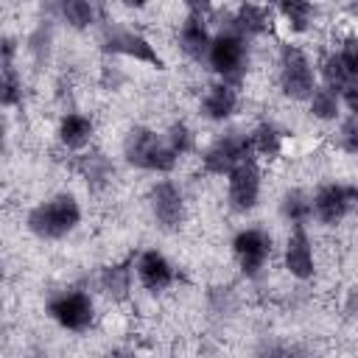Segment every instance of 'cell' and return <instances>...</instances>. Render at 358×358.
Here are the masks:
<instances>
[{
  "mask_svg": "<svg viewBox=\"0 0 358 358\" xmlns=\"http://www.w3.org/2000/svg\"><path fill=\"white\" fill-rule=\"evenodd\" d=\"M0 67H17V39L14 36L0 39Z\"/></svg>",
  "mask_w": 358,
  "mask_h": 358,
  "instance_id": "cell-32",
  "label": "cell"
},
{
  "mask_svg": "<svg viewBox=\"0 0 358 358\" xmlns=\"http://www.w3.org/2000/svg\"><path fill=\"white\" fill-rule=\"evenodd\" d=\"M165 140H168V145H171L179 157H185V154H193V151H196V131H193V129H190V123H185V120L171 123V126H168V131H165Z\"/></svg>",
  "mask_w": 358,
  "mask_h": 358,
  "instance_id": "cell-27",
  "label": "cell"
},
{
  "mask_svg": "<svg viewBox=\"0 0 358 358\" xmlns=\"http://www.w3.org/2000/svg\"><path fill=\"white\" fill-rule=\"evenodd\" d=\"M182 6L187 8V14H196V17L213 14V0H182Z\"/></svg>",
  "mask_w": 358,
  "mask_h": 358,
  "instance_id": "cell-35",
  "label": "cell"
},
{
  "mask_svg": "<svg viewBox=\"0 0 358 358\" xmlns=\"http://www.w3.org/2000/svg\"><path fill=\"white\" fill-rule=\"evenodd\" d=\"M81 224V204L73 193L62 190L34 204L25 215V229L39 241H62Z\"/></svg>",
  "mask_w": 358,
  "mask_h": 358,
  "instance_id": "cell-1",
  "label": "cell"
},
{
  "mask_svg": "<svg viewBox=\"0 0 358 358\" xmlns=\"http://www.w3.org/2000/svg\"><path fill=\"white\" fill-rule=\"evenodd\" d=\"M92 134H95V123H92L90 115H84V112H64L59 117L56 140H59L62 148H67V151H84L92 143Z\"/></svg>",
  "mask_w": 358,
  "mask_h": 358,
  "instance_id": "cell-18",
  "label": "cell"
},
{
  "mask_svg": "<svg viewBox=\"0 0 358 358\" xmlns=\"http://www.w3.org/2000/svg\"><path fill=\"white\" fill-rule=\"evenodd\" d=\"M207 302H210V310L215 316H229L235 310V294H232V288H210Z\"/></svg>",
  "mask_w": 358,
  "mask_h": 358,
  "instance_id": "cell-30",
  "label": "cell"
},
{
  "mask_svg": "<svg viewBox=\"0 0 358 358\" xmlns=\"http://www.w3.org/2000/svg\"><path fill=\"white\" fill-rule=\"evenodd\" d=\"M45 8L50 17L62 20L73 31H87L98 20L95 0H45Z\"/></svg>",
  "mask_w": 358,
  "mask_h": 358,
  "instance_id": "cell-20",
  "label": "cell"
},
{
  "mask_svg": "<svg viewBox=\"0 0 358 358\" xmlns=\"http://www.w3.org/2000/svg\"><path fill=\"white\" fill-rule=\"evenodd\" d=\"M224 20L227 22H221V25L235 28L246 39H257V36L268 34V28H271V11H268V6L266 3H255V0H243L232 14H224Z\"/></svg>",
  "mask_w": 358,
  "mask_h": 358,
  "instance_id": "cell-17",
  "label": "cell"
},
{
  "mask_svg": "<svg viewBox=\"0 0 358 358\" xmlns=\"http://www.w3.org/2000/svg\"><path fill=\"white\" fill-rule=\"evenodd\" d=\"M238 103H241V95H238V87L227 84V81H215L204 90L201 101H199V115L210 123H227L235 112H238Z\"/></svg>",
  "mask_w": 358,
  "mask_h": 358,
  "instance_id": "cell-14",
  "label": "cell"
},
{
  "mask_svg": "<svg viewBox=\"0 0 358 358\" xmlns=\"http://www.w3.org/2000/svg\"><path fill=\"white\" fill-rule=\"evenodd\" d=\"M45 310L67 333H87L95 324V299L84 288H67L53 294Z\"/></svg>",
  "mask_w": 358,
  "mask_h": 358,
  "instance_id": "cell-6",
  "label": "cell"
},
{
  "mask_svg": "<svg viewBox=\"0 0 358 358\" xmlns=\"http://www.w3.org/2000/svg\"><path fill=\"white\" fill-rule=\"evenodd\" d=\"M319 73L310 62V56L299 48V45H280V53H277V84H280V92L288 98V101H308L316 90V81Z\"/></svg>",
  "mask_w": 358,
  "mask_h": 358,
  "instance_id": "cell-4",
  "label": "cell"
},
{
  "mask_svg": "<svg viewBox=\"0 0 358 358\" xmlns=\"http://www.w3.org/2000/svg\"><path fill=\"white\" fill-rule=\"evenodd\" d=\"M268 3L277 8V14L282 17L291 34H305L313 25V17H316L313 0H268Z\"/></svg>",
  "mask_w": 358,
  "mask_h": 358,
  "instance_id": "cell-22",
  "label": "cell"
},
{
  "mask_svg": "<svg viewBox=\"0 0 358 358\" xmlns=\"http://www.w3.org/2000/svg\"><path fill=\"white\" fill-rule=\"evenodd\" d=\"M336 145L350 154V157H358V115H350L338 123V131H336Z\"/></svg>",
  "mask_w": 358,
  "mask_h": 358,
  "instance_id": "cell-28",
  "label": "cell"
},
{
  "mask_svg": "<svg viewBox=\"0 0 358 358\" xmlns=\"http://www.w3.org/2000/svg\"><path fill=\"white\" fill-rule=\"evenodd\" d=\"M308 112L319 123H336L341 117V95L324 84H316L313 95L308 98Z\"/></svg>",
  "mask_w": 358,
  "mask_h": 358,
  "instance_id": "cell-24",
  "label": "cell"
},
{
  "mask_svg": "<svg viewBox=\"0 0 358 358\" xmlns=\"http://www.w3.org/2000/svg\"><path fill=\"white\" fill-rule=\"evenodd\" d=\"M341 103L347 106L350 115H358V78H352L350 87L341 92Z\"/></svg>",
  "mask_w": 358,
  "mask_h": 358,
  "instance_id": "cell-33",
  "label": "cell"
},
{
  "mask_svg": "<svg viewBox=\"0 0 358 358\" xmlns=\"http://www.w3.org/2000/svg\"><path fill=\"white\" fill-rule=\"evenodd\" d=\"M252 145H255V157H263V159H277L285 148V134L277 123L271 120H260L255 129H252Z\"/></svg>",
  "mask_w": 358,
  "mask_h": 358,
  "instance_id": "cell-23",
  "label": "cell"
},
{
  "mask_svg": "<svg viewBox=\"0 0 358 358\" xmlns=\"http://www.w3.org/2000/svg\"><path fill=\"white\" fill-rule=\"evenodd\" d=\"M48 20H42V25L28 36V53L36 59V62H45L50 56V42H53V34H50V25H45Z\"/></svg>",
  "mask_w": 358,
  "mask_h": 358,
  "instance_id": "cell-29",
  "label": "cell"
},
{
  "mask_svg": "<svg viewBox=\"0 0 358 358\" xmlns=\"http://www.w3.org/2000/svg\"><path fill=\"white\" fill-rule=\"evenodd\" d=\"M73 168L81 176V182L87 185V190H92V193H103L115 179V162L101 148H90V151L78 154Z\"/></svg>",
  "mask_w": 358,
  "mask_h": 358,
  "instance_id": "cell-16",
  "label": "cell"
},
{
  "mask_svg": "<svg viewBox=\"0 0 358 358\" xmlns=\"http://www.w3.org/2000/svg\"><path fill=\"white\" fill-rule=\"evenodd\" d=\"M249 62H252L249 39L243 34H238L235 28L221 25L213 34V42H210V50H207V67L221 81H227V84L241 90V84H243V78L249 73Z\"/></svg>",
  "mask_w": 358,
  "mask_h": 358,
  "instance_id": "cell-3",
  "label": "cell"
},
{
  "mask_svg": "<svg viewBox=\"0 0 358 358\" xmlns=\"http://www.w3.org/2000/svg\"><path fill=\"white\" fill-rule=\"evenodd\" d=\"M313 221L322 227H336L358 210V185L355 182H322L313 193Z\"/></svg>",
  "mask_w": 358,
  "mask_h": 358,
  "instance_id": "cell-8",
  "label": "cell"
},
{
  "mask_svg": "<svg viewBox=\"0 0 358 358\" xmlns=\"http://www.w3.org/2000/svg\"><path fill=\"white\" fill-rule=\"evenodd\" d=\"M316 73H319L322 84H324V87H330V90H333V92H338V95H341V92L350 87V81L355 78V76L347 70V64L341 62L338 50L324 53V56H322V62H319V67H316Z\"/></svg>",
  "mask_w": 358,
  "mask_h": 358,
  "instance_id": "cell-25",
  "label": "cell"
},
{
  "mask_svg": "<svg viewBox=\"0 0 358 358\" xmlns=\"http://www.w3.org/2000/svg\"><path fill=\"white\" fill-rule=\"evenodd\" d=\"M277 210L288 227H305L313 221V196L305 187H288L282 190Z\"/></svg>",
  "mask_w": 358,
  "mask_h": 358,
  "instance_id": "cell-21",
  "label": "cell"
},
{
  "mask_svg": "<svg viewBox=\"0 0 358 358\" xmlns=\"http://www.w3.org/2000/svg\"><path fill=\"white\" fill-rule=\"evenodd\" d=\"M134 271H137V282L148 294H162L176 282V268L159 249H143L134 257Z\"/></svg>",
  "mask_w": 358,
  "mask_h": 358,
  "instance_id": "cell-13",
  "label": "cell"
},
{
  "mask_svg": "<svg viewBox=\"0 0 358 358\" xmlns=\"http://www.w3.org/2000/svg\"><path fill=\"white\" fill-rule=\"evenodd\" d=\"M271 252H274V241L260 227H243L232 238V257H235L241 274L249 277V280L260 277V271L266 268Z\"/></svg>",
  "mask_w": 358,
  "mask_h": 358,
  "instance_id": "cell-9",
  "label": "cell"
},
{
  "mask_svg": "<svg viewBox=\"0 0 358 358\" xmlns=\"http://www.w3.org/2000/svg\"><path fill=\"white\" fill-rule=\"evenodd\" d=\"M120 6H126V8H134V11H140V8H145L148 6V0H117Z\"/></svg>",
  "mask_w": 358,
  "mask_h": 358,
  "instance_id": "cell-37",
  "label": "cell"
},
{
  "mask_svg": "<svg viewBox=\"0 0 358 358\" xmlns=\"http://www.w3.org/2000/svg\"><path fill=\"white\" fill-rule=\"evenodd\" d=\"M338 56H341V62L347 64V70L358 78V36H355V34H352V36H347V39L341 42Z\"/></svg>",
  "mask_w": 358,
  "mask_h": 358,
  "instance_id": "cell-31",
  "label": "cell"
},
{
  "mask_svg": "<svg viewBox=\"0 0 358 358\" xmlns=\"http://www.w3.org/2000/svg\"><path fill=\"white\" fill-rule=\"evenodd\" d=\"M148 210L159 229L173 232L185 221V193L173 179H157L148 187Z\"/></svg>",
  "mask_w": 358,
  "mask_h": 358,
  "instance_id": "cell-11",
  "label": "cell"
},
{
  "mask_svg": "<svg viewBox=\"0 0 358 358\" xmlns=\"http://www.w3.org/2000/svg\"><path fill=\"white\" fill-rule=\"evenodd\" d=\"M123 159L126 165L137 168V171H148V173H171L179 162V154L168 145L165 134H157L148 126H131L123 134L120 143Z\"/></svg>",
  "mask_w": 358,
  "mask_h": 358,
  "instance_id": "cell-2",
  "label": "cell"
},
{
  "mask_svg": "<svg viewBox=\"0 0 358 358\" xmlns=\"http://www.w3.org/2000/svg\"><path fill=\"white\" fill-rule=\"evenodd\" d=\"M101 50L106 56H123V59H134L140 64H148L154 70H168L165 59L159 56L157 45H151V39L134 28H120V25H109L101 36Z\"/></svg>",
  "mask_w": 358,
  "mask_h": 358,
  "instance_id": "cell-7",
  "label": "cell"
},
{
  "mask_svg": "<svg viewBox=\"0 0 358 358\" xmlns=\"http://www.w3.org/2000/svg\"><path fill=\"white\" fill-rule=\"evenodd\" d=\"M210 42H213V31L207 25V17H196V14H187L179 25V34H176V45L182 50L185 59L196 62V64H207V50H210Z\"/></svg>",
  "mask_w": 358,
  "mask_h": 358,
  "instance_id": "cell-15",
  "label": "cell"
},
{
  "mask_svg": "<svg viewBox=\"0 0 358 358\" xmlns=\"http://www.w3.org/2000/svg\"><path fill=\"white\" fill-rule=\"evenodd\" d=\"M263 193V171L257 159H246L227 173V204L232 213L246 215L260 204Z\"/></svg>",
  "mask_w": 358,
  "mask_h": 358,
  "instance_id": "cell-10",
  "label": "cell"
},
{
  "mask_svg": "<svg viewBox=\"0 0 358 358\" xmlns=\"http://www.w3.org/2000/svg\"><path fill=\"white\" fill-rule=\"evenodd\" d=\"M0 103L3 109H14L22 103V73L17 67L0 70Z\"/></svg>",
  "mask_w": 358,
  "mask_h": 358,
  "instance_id": "cell-26",
  "label": "cell"
},
{
  "mask_svg": "<svg viewBox=\"0 0 358 358\" xmlns=\"http://www.w3.org/2000/svg\"><path fill=\"white\" fill-rule=\"evenodd\" d=\"M282 268L299 282H308L316 277V252L305 227H291L282 246Z\"/></svg>",
  "mask_w": 358,
  "mask_h": 358,
  "instance_id": "cell-12",
  "label": "cell"
},
{
  "mask_svg": "<svg viewBox=\"0 0 358 358\" xmlns=\"http://www.w3.org/2000/svg\"><path fill=\"white\" fill-rule=\"evenodd\" d=\"M344 313L347 316H358V285H352L347 291V299H344Z\"/></svg>",
  "mask_w": 358,
  "mask_h": 358,
  "instance_id": "cell-36",
  "label": "cell"
},
{
  "mask_svg": "<svg viewBox=\"0 0 358 358\" xmlns=\"http://www.w3.org/2000/svg\"><path fill=\"white\" fill-rule=\"evenodd\" d=\"M246 159H255L252 131L227 129L201 151V171L207 176H227L232 168H238Z\"/></svg>",
  "mask_w": 358,
  "mask_h": 358,
  "instance_id": "cell-5",
  "label": "cell"
},
{
  "mask_svg": "<svg viewBox=\"0 0 358 358\" xmlns=\"http://www.w3.org/2000/svg\"><path fill=\"white\" fill-rule=\"evenodd\" d=\"M134 257L120 260V263H109L101 268L98 274V288L106 299L112 302H126L131 296V282H134Z\"/></svg>",
  "mask_w": 358,
  "mask_h": 358,
  "instance_id": "cell-19",
  "label": "cell"
},
{
  "mask_svg": "<svg viewBox=\"0 0 358 358\" xmlns=\"http://www.w3.org/2000/svg\"><path fill=\"white\" fill-rule=\"evenodd\" d=\"M123 81H126V76H123V73H120V70H117L115 64H106V67H103V76H101V84H103L106 90H109V87H112V90H117V87H120Z\"/></svg>",
  "mask_w": 358,
  "mask_h": 358,
  "instance_id": "cell-34",
  "label": "cell"
}]
</instances>
